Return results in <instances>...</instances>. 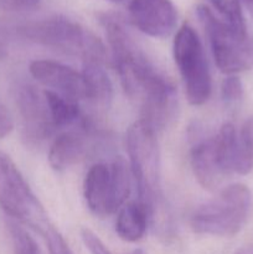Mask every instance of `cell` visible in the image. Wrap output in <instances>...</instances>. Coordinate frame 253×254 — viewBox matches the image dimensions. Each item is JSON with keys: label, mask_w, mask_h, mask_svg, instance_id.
<instances>
[{"label": "cell", "mask_w": 253, "mask_h": 254, "mask_svg": "<svg viewBox=\"0 0 253 254\" xmlns=\"http://www.w3.org/2000/svg\"><path fill=\"white\" fill-rule=\"evenodd\" d=\"M99 21L123 89L130 98L138 99L139 119L159 133L175 109V86L151 64L121 17L106 12L99 16Z\"/></svg>", "instance_id": "1"}, {"label": "cell", "mask_w": 253, "mask_h": 254, "mask_svg": "<svg viewBox=\"0 0 253 254\" xmlns=\"http://www.w3.org/2000/svg\"><path fill=\"white\" fill-rule=\"evenodd\" d=\"M19 34L35 44L79 57L83 64H103L106 61L107 50L102 40L79 22L62 15L26 22L19 27Z\"/></svg>", "instance_id": "2"}, {"label": "cell", "mask_w": 253, "mask_h": 254, "mask_svg": "<svg viewBox=\"0 0 253 254\" xmlns=\"http://www.w3.org/2000/svg\"><path fill=\"white\" fill-rule=\"evenodd\" d=\"M158 131L138 119L126 131L129 168L138 190L139 202L146 208L151 221L163 210L160 153Z\"/></svg>", "instance_id": "3"}, {"label": "cell", "mask_w": 253, "mask_h": 254, "mask_svg": "<svg viewBox=\"0 0 253 254\" xmlns=\"http://www.w3.org/2000/svg\"><path fill=\"white\" fill-rule=\"evenodd\" d=\"M252 195L243 184L226 186L212 200L198 206L190 218L197 235L233 237L245 226L251 210Z\"/></svg>", "instance_id": "4"}, {"label": "cell", "mask_w": 253, "mask_h": 254, "mask_svg": "<svg viewBox=\"0 0 253 254\" xmlns=\"http://www.w3.org/2000/svg\"><path fill=\"white\" fill-rule=\"evenodd\" d=\"M131 180L129 163L122 156L111 163L94 164L83 181V196L89 210L98 217L118 212L130 195Z\"/></svg>", "instance_id": "5"}, {"label": "cell", "mask_w": 253, "mask_h": 254, "mask_svg": "<svg viewBox=\"0 0 253 254\" xmlns=\"http://www.w3.org/2000/svg\"><path fill=\"white\" fill-rule=\"evenodd\" d=\"M0 207L19 223L44 232L50 223L39 198L6 153L0 150Z\"/></svg>", "instance_id": "6"}, {"label": "cell", "mask_w": 253, "mask_h": 254, "mask_svg": "<svg viewBox=\"0 0 253 254\" xmlns=\"http://www.w3.org/2000/svg\"><path fill=\"white\" fill-rule=\"evenodd\" d=\"M174 59L185 86L186 98L192 106H202L212 91L210 68L197 32L184 24L174 39Z\"/></svg>", "instance_id": "7"}, {"label": "cell", "mask_w": 253, "mask_h": 254, "mask_svg": "<svg viewBox=\"0 0 253 254\" xmlns=\"http://www.w3.org/2000/svg\"><path fill=\"white\" fill-rule=\"evenodd\" d=\"M196 14L207 36L216 66L221 72L235 74L252 66L253 47L248 36L238 35L205 5L197 6Z\"/></svg>", "instance_id": "8"}, {"label": "cell", "mask_w": 253, "mask_h": 254, "mask_svg": "<svg viewBox=\"0 0 253 254\" xmlns=\"http://www.w3.org/2000/svg\"><path fill=\"white\" fill-rule=\"evenodd\" d=\"M16 104L21 117L22 138L26 144L40 145L56 130L44 91L31 84L20 87Z\"/></svg>", "instance_id": "9"}, {"label": "cell", "mask_w": 253, "mask_h": 254, "mask_svg": "<svg viewBox=\"0 0 253 254\" xmlns=\"http://www.w3.org/2000/svg\"><path fill=\"white\" fill-rule=\"evenodd\" d=\"M29 71L39 83L72 101H89V87L83 72L51 60H35Z\"/></svg>", "instance_id": "10"}, {"label": "cell", "mask_w": 253, "mask_h": 254, "mask_svg": "<svg viewBox=\"0 0 253 254\" xmlns=\"http://www.w3.org/2000/svg\"><path fill=\"white\" fill-rule=\"evenodd\" d=\"M128 14L131 24L151 37L169 36L178 22V11L171 0H130Z\"/></svg>", "instance_id": "11"}, {"label": "cell", "mask_w": 253, "mask_h": 254, "mask_svg": "<svg viewBox=\"0 0 253 254\" xmlns=\"http://www.w3.org/2000/svg\"><path fill=\"white\" fill-rule=\"evenodd\" d=\"M92 126L82 121L78 129L62 131L52 141L49 150V163L52 169L62 171L83 160L91 149Z\"/></svg>", "instance_id": "12"}, {"label": "cell", "mask_w": 253, "mask_h": 254, "mask_svg": "<svg viewBox=\"0 0 253 254\" xmlns=\"http://www.w3.org/2000/svg\"><path fill=\"white\" fill-rule=\"evenodd\" d=\"M190 160L193 175L205 190H215L226 176L218 161L213 136L202 139L192 146Z\"/></svg>", "instance_id": "13"}, {"label": "cell", "mask_w": 253, "mask_h": 254, "mask_svg": "<svg viewBox=\"0 0 253 254\" xmlns=\"http://www.w3.org/2000/svg\"><path fill=\"white\" fill-rule=\"evenodd\" d=\"M149 220L150 217L148 211L139 201L126 203L117 215V235L124 242H138L144 237L148 230Z\"/></svg>", "instance_id": "14"}, {"label": "cell", "mask_w": 253, "mask_h": 254, "mask_svg": "<svg viewBox=\"0 0 253 254\" xmlns=\"http://www.w3.org/2000/svg\"><path fill=\"white\" fill-rule=\"evenodd\" d=\"M44 93L47 101V106H49L50 114H51V119L56 129L66 128V127H71L76 123H81L82 113L78 102L72 101L56 92L49 91V89H45Z\"/></svg>", "instance_id": "15"}, {"label": "cell", "mask_w": 253, "mask_h": 254, "mask_svg": "<svg viewBox=\"0 0 253 254\" xmlns=\"http://www.w3.org/2000/svg\"><path fill=\"white\" fill-rule=\"evenodd\" d=\"M84 77L89 87V101L99 107L108 106L113 93V86L102 64L86 62L83 64Z\"/></svg>", "instance_id": "16"}, {"label": "cell", "mask_w": 253, "mask_h": 254, "mask_svg": "<svg viewBox=\"0 0 253 254\" xmlns=\"http://www.w3.org/2000/svg\"><path fill=\"white\" fill-rule=\"evenodd\" d=\"M253 170V118H250L237 131L232 171L247 175Z\"/></svg>", "instance_id": "17"}, {"label": "cell", "mask_w": 253, "mask_h": 254, "mask_svg": "<svg viewBox=\"0 0 253 254\" xmlns=\"http://www.w3.org/2000/svg\"><path fill=\"white\" fill-rule=\"evenodd\" d=\"M207 1L218 12V17L230 25L238 35L248 36L240 0H207Z\"/></svg>", "instance_id": "18"}, {"label": "cell", "mask_w": 253, "mask_h": 254, "mask_svg": "<svg viewBox=\"0 0 253 254\" xmlns=\"http://www.w3.org/2000/svg\"><path fill=\"white\" fill-rule=\"evenodd\" d=\"M10 238H11L12 254H42L35 238L22 227L20 223H7Z\"/></svg>", "instance_id": "19"}, {"label": "cell", "mask_w": 253, "mask_h": 254, "mask_svg": "<svg viewBox=\"0 0 253 254\" xmlns=\"http://www.w3.org/2000/svg\"><path fill=\"white\" fill-rule=\"evenodd\" d=\"M42 236L46 238L50 254H73L63 236L51 225H49V227L42 232Z\"/></svg>", "instance_id": "20"}, {"label": "cell", "mask_w": 253, "mask_h": 254, "mask_svg": "<svg viewBox=\"0 0 253 254\" xmlns=\"http://www.w3.org/2000/svg\"><path fill=\"white\" fill-rule=\"evenodd\" d=\"M243 84L242 81L235 74L226 77L221 84V97L227 103H233L242 98Z\"/></svg>", "instance_id": "21"}, {"label": "cell", "mask_w": 253, "mask_h": 254, "mask_svg": "<svg viewBox=\"0 0 253 254\" xmlns=\"http://www.w3.org/2000/svg\"><path fill=\"white\" fill-rule=\"evenodd\" d=\"M81 238L83 245L91 254H113L109 248L101 241V238L89 228H81Z\"/></svg>", "instance_id": "22"}, {"label": "cell", "mask_w": 253, "mask_h": 254, "mask_svg": "<svg viewBox=\"0 0 253 254\" xmlns=\"http://www.w3.org/2000/svg\"><path fill=\"white\" fill-rule=\"evenodd\" d=\"M40 0H0V9L9 12H24L35 9Z\"/></svg>", "instance_id": "23"}, {"label": "cell", "mask_w": 253, "mask_h": 254, "mask_svg": "<svg viewBox=\"0 0 253 254\" xmlns=\"http://www.w3.org/2000/svg\"><path fill=\"white\" fill-rule=\"evenodd\" d=\"M14 129V121L10 112L0 103V140L6 138Z\"/></svg>", "instance_id": "24"}, {"label": "cell", "mask_w": 253, "mask_h": 254, "mask_svg": "<svg viewBox=\"0 0 253 254\" xmlns=\"http://www.w3.org/2000/svg\"><path fill=\"white\" fill-rule=\"evenodd\" d=\"M7 56V44L5 37L0 34V60L5 59Z\"/></svg>", "instance_id": "25"}, {"label": "cell", "mask_w": 253, "mask_h": 254, "mask_svg": "<svg viewBox=\"0 0 253 254\" xmlns=\"http://www.w3.org/2000/svg\"><path fill=\"white\" fill-rule=\"evenodd\" d=\"M245 1L247 2V5H248V6H250L251 11L253 12V0H245Z\"/></svg>", "instance_id": "26"}, {"label": "cell", "mask_w": 253, "mask_h": 254, "mask_svg": "<svg viewBox=\"0 0 253 254\" xmlns=\"http://www.w3.org/2000/svg\"><path fill=\"white\" fill-rule=\"evenodd\" d=\"M130 254H144V252L141 250H136V251H133Z\"/></svg>", "instance_id": "27"}, {"label": "cell", "mask_w": 253, "mask_h": 254, "mask_svg": "<svg viewBox=\"0 0 253 254\" xmlns=\"http://www.w3.org/2000/svg\"><path fill=\"white\" fill-rule=\"evenodd\" d=\"M108 1H112V2H122V1H124V0H108Z\"/></svg>", "instance_id": "28"}]
</instances>
